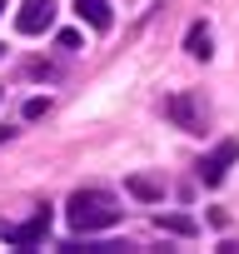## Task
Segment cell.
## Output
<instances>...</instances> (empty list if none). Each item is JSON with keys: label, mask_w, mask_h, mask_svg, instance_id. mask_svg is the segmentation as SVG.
I'll return each mask as SVG.
<instances>
[{"label": "cell", "mask_w": 239, "mask_h": 254, "mask_svg": "<svg viewBox=\"0 0 239 254\" xmlns=\"http://www.w3.org/2000/svg\"><path fill=\"white\" fill-rule=\"evenodd\" d=\"M120 199L110 194V190H75L70 194V204H65V219H70V229H80V234H100V229H110V224H120Z\"/></svg>", "instance_id": "6da1fadb"}, {"label": "cell", "mask_w": 239, "mask_h": 254, "mask_svg": "<svg viewBox=\"0 0 239 254\" xmlns=\"http://www.w3.org/2000/svg\"><path fill=\"white\" fill-rule=\"evenodd\" d=\"M45 234H50V204H40L25 224H0V239L15 249H35V244H45Z\"/></svg>", "instance_id": "7a4b0ae2"}, {"label": "cell", "mask_w": 239, "mask_h": 254, "mask_svg": "<svg viewBox=\"0 0 239 254\" xmlns=\"http://www.w3.org/2000/svg\"><path fill=\"white\" fill-rule=\"evenodd\" d=\"M55 0H25V5H20V15H15V30L20 35H40V30H50L55 25Z\"/></svg>", "instance_id": "3957f363"}, {"label": "cell", "mask_w": 239, "mask_h": 254, "mask_svg": "<svg viewBox=\"0 0 239 254\" xmlns=\"http://www.w3.org/2000/svg\"><path fill=\"white\" fill-rule=\"evenodd\" d=\"M234 160H239V145H234V140L214 145V150L199 160V180H204V185H219V180L229 175V165H234Z\"/></svg>", "instance_id": "277c9868"}, {"label": "cell", "mask_w": 239, "mask_h": 254, "mask_svg": "<svg viewBox=\"0 0 239 254\" xmlns=\"http://www.w3.org/2000/svg\"><path fill=\"white\" fill-rule=\"evenodd\" d=\"M165 115L179 125V130L204 135V120H199V110H194V95H170V100H165Z\"/></svg>", "instance_id": "5b68a950"}, {"label": "cell", "mask_w": 239, "mask_h": 254, "mask_svg": "<svg viewBox=\"0 0 239 254\" xmlns=\"http://www.w3.org/2000/svg\"><path fill=\"white\" fill-rule=\"evenodd\" d=\"M75 15L90 30H110V5H105V0H75Z\"/></svg>", "instance_id": "8992f818"}, {"label": "cell", "mask_w": 239, "mask_h": 254, "mask_svg": "<svg viewBox=\"0 0 239 254\" xmlns=\"http://www.w3.org/2000/svg\"><path fill=\"white\" fill-rule=\"evenodd\" d=\"M184 50H189L194 60H209V55H214V40H209V30H204V25H189V30H184Z\"/></svg>", "instance_id": "52a82bcc"}, {"label": "cell", "mask_w": 239, "mask_h": 254, "mask_svg": "<svg viewBox=\"0 0 239 254\" xmlns=\"http://www.w3.org/2000/svg\"><path fill=\"white\" fill-rule=\"evenodd\" d=\"M130 194H140V199H160L165 190H160V185H155L150 175H135V180H130Z\"/></svg>", "instance_id": "ba28073f"}, {"label": "cell", "mask_w": 239, "mask_h": 254, "mask_svg": "<svg viewBox=\"0 0 239 254\" xmlns=\"http://www.w3.org/2000/svg\"><path fill=\"white\" fill-rule=\"evenodd\" d=\"M155 224L160 229H175V234H194V219H184V214H160Z\"/></svg>", "instance_id": "9c48e42d"}, {"label": "cell", "mask_w": 239, "mask_h": 254, "mask_svg": "<svg viewBox=\"0 0 239 254\" xmlns=\"http://www.w3.org/2000/svg\"><path fill=\"white\" fill-rule=\"evenodd\" d=\"M5 140H10V130H5V125H0V145H5Z\"/></svg>", "instance_id": "30bf717a"}, {"label": "cell", "mask_w": 239, "mask_h": 254, "mask_svg": "<svg viewBox=\"0 0 239 254\" xmlns=\"http://www.w3.org/2000/svg\"><path fill=\"white\" fill-rule=\"evenodd\" d=\"M0 15H5V0H0Z\"/></svg>", "instance_id": "8fae6325"}]
</instances>
